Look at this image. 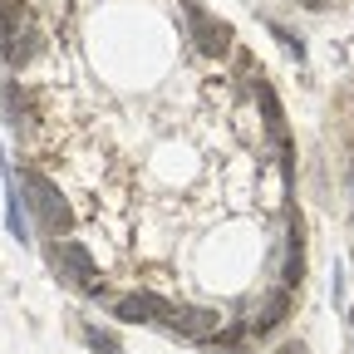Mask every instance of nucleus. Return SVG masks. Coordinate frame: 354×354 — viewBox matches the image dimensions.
Segmentation results:
<instances>
[{"instance_id":"obj_1","label":"nucleus","mask_w":354,"mask_h":354,"mask_svg":"<svg viewBox=\"0 0 354 354\" xmlns=\"http://www.w3.org/2000/svg\"><path fill=\"white\" fill-rule=\"evenodd\" d=\"M50 266L59 271L64 286H74V290H84V295H99V290H104V286H99V266H94V256H88L79 241L50 246Z\"/></svg>"},{"instance_id":"obj_2","label":"nucleus","mask_w":354,"mask_h":354,"mask_svg":"<svg viewBox=\"0 0 354 354\" xmlns=\"http://www.w3.org/2000/svg\"><path fill=\"white\" fill-rule=\"evenodd\" d=\"M25 192H30V202H35V216H39V232L44 236H59L64 227H69V207H64V197H59V187L50 183L44 172H25Z\"/></svg>"},{"instance_id":"obj_9","label":"nucleus","mask_w":354,"mask_h":354,"mask_svg":"<svg viewBox=\"0 0 354 354\" xmlns=\"http://www.w3.org/2000/svg\"><path fill=\"white\" fill-rule=\"evenodd\" d=\"M84 339L94 344V349H104V354H118V339H113V335H104V330H84Z\"/></svg>"},{"instance_id":"obj_10","label":"nucleus","mask_w":354,"mask_h":354,"mask_svg":"<svg viewBox=\"0 0 354 354\" xmlns=\"http://www.w3.org/2000/svg\"><path fill=\"white\" fill-rule=\"evenodd\" d=\"M276 354H310V349H305V344H300V339H290V344H281V349H276Z\"/></svg>"},{"instance_id":"obj_7","label":"nucleus","mask_w":354,"mask_h":354,"mask_svg":"<svg viewBox=\"0 0 354 354\" xmlns=\"http://www.w3.org/2000/svg\"><path fill=\"white\" fill-rule=\"evenodd\" d=\"M295 281H300V227H290V241H286V281L281 286L290 290Z\"/></svg>"},{"instance_id":"obj_8","label":"nucleus","mask_w":354,"mask_h":354,"mask_svg":"<svg viewBox=\"0 0 354 354\" xmlns=\"http://www.w3.org/2000/svg\"><path fill=\"white\" fill-rule=\"evenodd\" d=\"M281 310H286V290H281V295H271V305H266L261 315L251 320V330H256V335H261V330H271V325L281 320Z\"/></svg>"},{"instance_id":"obj_4","label":"nucleus","mask_w":354,"mask_h":354,"mask_svg":"<svg viewBox=\"0 0 354 354\" xmlns=\"http://www.w3.org/2000/svg\"><path fill=\"white\" fill-rule=\"evenodd\" d=\"M113 315L118 320H158V325H167L172 320V300H162L153 290H128V295L113 300Z\"/></svg>"},{"instance_id":"obj_3","label":"nucleus","mask_w":354,"mask_h":354,"mask_svg":"<svg viewBox=\"0 0 354 354\" xmlns=\"http://www.w3.org/2000/svg\"><path fill=\"white\" fill-rule=\"evenodd\" d=\"M183 15H187V30H192V44L202 55H227L232 50V30L221 25L216 15L202 10V0H183Z\"/></svg>"},{"instance_id":"obj_11","label":"nucleus","mask_w":354,"mask_h":354,"mask_svg":"<svg viewBox=\"0 0 354 354\" xmlns=\"http://www.w3.org/2000/svg\"><path fill=\"white\" fill-rule=\"evenodd\" d=\"M349 192H354V167H349Z\"/></svg>"},{"instance_id":"obj_6","label":"nucleus","mask_w":354,"mask_h":354,"mask_svg":"<svg viewBox=\"0 0 354 354\" xmlns=\"http://www.w3.org/2000/svg\"><path fill=\"white\" fill-rule=\"evenodd\" d=\"M0 104H6L10 123H15L20 133L35 123V104H30V94H20V84H15V79H0Z\"/></svg>"},{"instance_id":"obj_5","label":"nucleus","mask_w":354,"mask_h":354,"mask_svg":"<svg viewBox=\"0 0 354 354\" xmlns=\"http://www.w3.org/2000/svg\"><path fill=\"white\" fill-rule=\"evenodd\" d=\"M212 325H216L212 310H192V305H172V320H167V330L187 339H212Z\"/></svg>"}]
</instances>
